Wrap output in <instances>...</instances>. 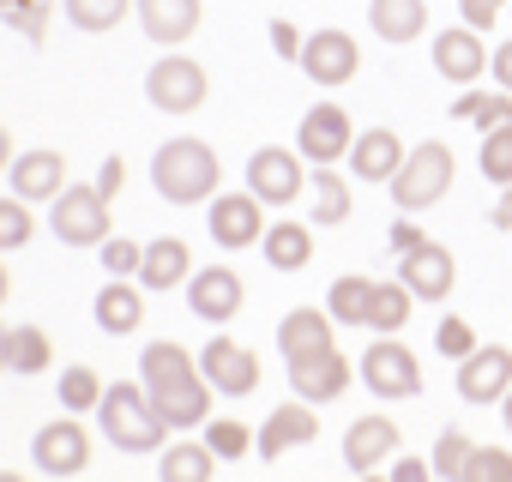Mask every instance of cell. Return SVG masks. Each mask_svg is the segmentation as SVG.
<instances>
[{"label": "cell", "instance_id": "b9f144b4", "mask_svg": "<svg viewBox=\"0 0 512 482\" xmlns=\"http://www.w3.org/2000/svg\"><path fill=\"white\" fill-rule=\"evenodd\" d=\"M205 446L229 464V458H241V452H253V428H241V422H205Z\"/></svg>", "mask_w": 512, "mask_h": 482}, {"label": "cell", "instance_id": "2e32d148", "mask_svg": "<svg viewBox=\"0 0 512 482\" xmlns=\"http://www.w3.org/2000/svg\"><path fill=\"white\" fill-rule=\"evenodd\" d=\"M314 434H320L314 404H308V398H290V404H278V410L266 416V428H260V434H253V452H260V458L272 464V458H284V452L308 446Z\"/></svg>", "mask_w": 512, "mask_h": 482}, {"label": "cell", "instance_id": "9c48e42d", "mask_svg": "<svg viewBox=\"0 0 512 482\" xmlns=\"http://www.w3.org/2000/svg\"><path fill=\"white\" fill-rule=\"evenodd\" d=\"M350 139H356V121H350L344 103H314V109L302 115V127H296V151H302V163H314V169L350 157Z\"/></svg>", "mask_w": 512, "mask_h": 482}, {"label": "cell", "instance_id": "3957f363", "mask_svg": "<svg viewBox=\"0 0 512 482\" xmlns=\"http://www.w3.org/2000/svg\"><path fill=\"white\" fill-rule=\"evenodd\" d=\"M452 175H458L452 151L440 139H422V145H410V157L398 163V175L386 187H392V205L398 211H428V205H440L452 193Z\"/></svg>", "mask_w": 512, "mask_h": 482}, {"label": "cell", "instance_id": "681fc988", "mask_svg": "<svg viewBox=\"0 0 512 482\" xmlns=\"http://www.w3.org/2000/svg\"><path fill=\"white\" fill-rule=\"evenodd\" d=\"M121 181H127V163H121V157H109V163H103V175H97V193H103V199H115V193H121Z\"/></svg>", "mask_w": 512, "mask_h": 482}, {"label": "cell", "instance_id": "7a4b0ae2", "mask_svg": "<svg viewBox=\"0 0 512 482\" xmlns=\"http://www.w3.org/2000/svg\"><path fill=\"white\" fill-rule=\"evenodd\" d=\"M97 428H103L109 446H121V452H163V440H169V422L157 416L145 380H133V386H127V380H121V386H103Z\"/></svg>", "mask_w": 512, "mask_h": 482}, {"label": "cell", "instance_id": "7c38bea8", "mask_svg": "<svg viewBox=\"0 0 512 482\" xmlns=\"http://www.w3.org/2000/svg\"><path fill=\"white\" fill-rule=\"evenodd\" d=\"M31 464H37L43 476H79V470L91 464V434H85V422L67 410L61 422L37 428V440H31Z\"/></svg>", "mask_w": 512, "mask_h": 482}, {"label": "cell", "instance_id": "603a6c76", "mask_svg": "<svg viewBox=\"0 0 512 482\" xmlns=\"http://www.w3.org/2000/svg\"><path fill=\"white\" fill-rule=\"evenodd\" d=\"M7 181H13V193H19V199H55V193L67 187V157H61V151H49V145H31V151H19V157H13Z\"/></svg>", "mask_w": 512, "mask_h": 482}, {"label": "cell", "instance_id": "4fadbf2b", "mask_svg": "<svg viewBox=\"0 0 512 482\" xmlns=\"http://www.w3.org/2000/svg\"><path fill=\"white\" fill-rule=\"evenodd\" d=\"M398 278H404V290L416 302H446L452 284H458V260H452V248H440V241L422 235L410 254H398Z\"/></svg>", "mask_w": 512, "mask_h": 482}, {"label": "cell", "instance_id": "836d02e7", "mask_svg": "<svg viewBox=\"0 0 512 482\" xmlns=\"http://www.w3.org/2000/svg\"><path fill=\"white\" fill-rule=\"evenodd\" d=\"M452 121H470L476 133H488V127L512 121V97L506 91H470L464 85V97H452Z\"/></svg>", "mask_w": 512, "mask_h": 482}, {"label": "cell", "instance_id": "94428289", "mask_svg": "<svg viewBox=\"0 0 512 482\" xmlns=\"http://www.w3.org/2000/svg\"><path fill=\"white\" fill-rule=\"evenodd\" d=\"M7 7H13V0H0V13H7Z\"/></svg>", "mask_w": 512, "mask_h": 482}, {"label": "cell", "instance_id": "6125c7cd", "mask_svg": "<svg viewBox=\"0 0 512 482\" xmlns=\"http://www.w3.org/2000/svg\"><path fill=\"white\" fill-rule=\"evenodd\" d=\"M506 13H512V0H506Z\"/></svg>", "mask_w": 512, "mask_h": 482}, {"label": "cell", "instance_id": "e0dca14e", "mask_svg": "<svg viewBox=\"0 0 512 482\" xmlns=\"http://www.w3.org/2000/svg\"><path fill=\"white\" fill-rule=\"evenodd\" d=\"M211 235L223 241V248H260L266 205L253 193H211Z\"/></svg>", "mask_w": 512, "mask_h": 482}, {"label": "cell", "instance_id": "9a60e30c", "mask_svg": "<svg viewBox=\"0 0 512 482\" xmlns=\"http://www.w3.org/2000/svg\"><path fill=\"white\" fill-rule=\"evenodd\" d=\"M512 386V350L506 344H476L458 362V398L464 404H500Z\"/></svg>", "mask_w": 512, "mask_h": 482}, {"label": "cell", "instance_id": "7bdbcfd3", "mask_svg": "<svg viewBox=\"0 0 512 482\" xmlns=\"http://www.w3.org/2000/svg\"><path fill=\"white\" fill-rule=\"evenodd\" d=\"M97 254H103L109 278H139V260H145V248H139V241H127V235H109Z\"/></svg>", "mask_w": 512, "mask_h": 482}, {"label": "cell", "instance_id": "1f68e13d", "mask_svg": "<svg viewBox=\"0 0 512 482\" xmlns=\"http://www.w3.org/2000/svg\"><path fill=\"white\" fill-rule=\"evenodd\" d=\"M55 362V344L43 326H7V374H43Z\"/></svg>", "mask_w": 512, "mask_h": 482}, {"label": "cell", "instance_id": "db71d44e", "mask_svg": "<svg viewBox=\"0 0 512 482\" xmlns=\"http://www.w3.org/2000/svg\"><path fill=\"white\" fill-rule=\"evenodd\" d=\"M13 157H19V151H13V139H7V127H0V175H7V169H13Z\"/></svg>", "mask_w": 512, "mask_h": 482}, {"label": "cell", "instance_id": "ee69618b", "mask_svg": "<svg viewBox=\"0 0 512 482\" xmlns=\"http://www.w3.org/2000/svg\"><path fill=\"white\" fill-rule=\"evenodd\" d=\"M464 482H512V446H476Z\"/></svg>", "mask_w": 512, "mask_h": 482}, {"label": "cell", "instance_id": "91938a15", "mask_svg": "<svg viewBox=\"0 0 512 482\" xmlns=\"http://www.w3.org/2000/svg\"><path fill=\"white\" fill-rule=\"evenodd\" d=\"M356 482H392V476H374V470H368V476H356Z\"/></svg>", "mask_w": 512, "mask_h": 482}, {"label": "cell", "instance_id": "60d3db41", "mask_svg": "<svg viewBox=\"0 0 512 482\" xmlns=\"http://www.w3.org/2000/svg\"><path fill=\"white\" fill-rule=\"evenodd\" d=\"M0 19H7L31 49H43V43H49V7H43V0H13V7L0 13Z\"/></svg>", "mask_w": 512, "mask_h": 482}, {"label": "cell", "instance_id": "d6986e66", "mask_svg": "<svg viewBox=\"0 0 512 482\" xmlns=\"http://www.w3.org/2000/svg\"><path fill=\"white\" fill-rule=\"evenodd\" d=\"M133 13H139L145 43H157V49H181V43L199 31L205 0H133Z\"/></svg>", "mask_w": 512, "mask_h": 482}, {"label": "cell", "instance_id": "6f0895ef", "mask_svg": "<svg viewBox=\"0 0 512 482\" xmlns=\"http://www.w3.org/2000/svg\"><path fill=\"white\" fill-rule=\"evenodd\" d=\"M0 374H7V326H0Z\"/></svg>", "mask_w": 512, "mask_h": 482}, {"label": "cell", "instance_id": "e575fe53", "mask_svg": "<svg viewBox=\"0 0 512 482\" xmlns=\"http://www.w3.org/2000/svg\"><path fill=\"white\" fill-rule=\"evenodd\" d=\"M368 296H374V278L344 272V278L326 290V314H332L338 326H362V320H368Z\"/></svg>", "mask_w": 512, "mask_h": 482}, {"label": "cell", "instance_id": "74e56055", "mask_svg": "<svg viewBox=\"0 0 512 482\" xmlns=\"http://www.w3.org/2000/svg\"><path fill=\"white\" fill-rule=\"evenodd\" d=\"M476 169H482L494 187L512 181V121H500V127L482 133V145H476Z\"/></svg>", "mask_w": 512, "mask_h": 482}, {"label": "cell", "instance_id": "d4e9b609", "mask_svg": "<svg viewBox=\"0 0 512 482\" xmlns=\"http://www.w3.org/2000/svg\"><path fill=\"white\" fill-rule=\"evenodd\" d=\"M187 278H193V254H187L181 235L145 241V260H139V284H145V290H181Z\"/></svg>", "mask_w": 512, "mask_h": 482}, {"label": "cell", "instance_id": "5bb4252c", "mask_svg": "<svg viewBox=\"0 0 512 482\" xmlns=\"http://www.w3.org/2000/svg\"><path fill=\"white\" fill-rule=\"evenodd\" d=\"M199 374H205L217 392H229V398L260 392V356H253L247 344H235V338H211V344L199 350Z\"/></svg>", "mask_w": 512, "mask_h": 482}, {"label": "cell", "instance_id": "7dc6e473", "mask_svg": "<svg viewBox=\"0 0 512 482\" xmlns=\"http://www.w3.org/2000/svg\"><path fill=\"white\" fill-rule=\"evenodd\" d=\"M272 49H278V55H284V61H302V31H296V25H284V19H278V25H272Z\"/></svg>", "mask_w": 512, "mask_h": 482}, {"label": "cell", "instance_id": "680465c9", "mask_svg": "<svg viewBox=\"0 0 512 482\" xmlns=\"http://www.w3.org/2000/svg\"><path fill=\"white\" fill-rule=\"evenodd\" d=\"M0 482H31V476H19V470H0Z\"/></svg>", "mask_w": 512, "mask_h": 482}, {"label": "cell", "instance_id": "f35d334b", "mask_svg": "<svg viewBox=\"0 0 512 482\" xmlns=\"http://www.w3.org/2000/svg\"><path fill=\"white\" fill-rule=\"evenodd\" d=\"M31 235H37L31 199H19V193H0V254H13V248H31Z\"/></svg>", "mask_w": 512, "mask_h": 482}, {"label": "cell", "instance_id": "f546056e", "mask_svg": "<svg viewBox=\"0 0 512 482\" xmlns=\"http://www.w3.org/2000/svg\"><path fill=\"white\" fill-rule=\"evenodd\" d=\"M332 314H320V308H290L284 320H278V350H284V362L290 356H302V350H320V344H332Z\"/></svg>", "mask_w": 512, "mask_h": 482}, {"label": "cell", "instance_id": "ab89813d", "mask_svg": "<svg viewBox=\"0 0 512 482\" xmlns=\"http://www.w3.org/2000/svg\"><path fill=\"white\" fill-rule=\"evenodd\" d=\"M55 392H61V410H73V416H85V410H97V404H103V380H97L85 362H73V368L61 374V386H55Z\"/></svg>", "mask_w": 512, "mask_h": 482}, {"label": "cell", "instance_id": "30bf717a", "mask_svg": "<svg viewBox=\"0 0 512 482\" xmlns=\"http://www.w3.org/2000/svg\"><path fill=\"white\" fill-rule=\"evenodd\" d=\"M362 380H368L374 398H416L422 392V362L398 338H374L368 356H362Z\"/></svg>", "mask_w": 512, "mask_h": 482}, {"label": "cell", "instance_id": "6da1fadb", "mask_svg": "<svg viewBox=\"0 0 512 482\" xmlns=\"http://www.w3.org/2000/svg\"><path fill=\"white\" fill-rule=\"evenodd\" d=\"M217 181H223V163L205 139H169L151 157V187L169 205H205L217 193Z\"/></svg>", "mask_w": 512, "mask_h": 482}, {"label": "cell", "instance_id": "ba28073f", "mask_svg": "<svg viewBox=\"0 0 512 482\" xmlns=\"http://www.w3.org/2000/svg\"><path fill=\"white\" fill-rule=\"evenodd\" d=\"M284 368H290V392L308 398V404H332V398H344V392H350V374H356L350 356H344L338 344L302 350V356H290Z\"/></svg>", "mask_w": 512, "mask_h": 482}, {"label": "cell", "instance_id": "816d5d0a", "mask_svg": "<svg viewBox=\"0 0 512 482\" xmlns=\"http://www.w3.org/2000/svg\"><path fill=\"white\" fill-rule=\"evenodd\" d=\"M416 241H422V229H416V223H410V211H404V217L392 223V254H410Z\"/></svg>", "mask_w": 512, "mask_h": 482}, {"label": "cell", "instance_id": "cb8c5ba5", "mask_svg": "<svg viewBox=\"0 0 512 482\" xmlns=\"http://www.w3.org/2000/svg\"><path fill=\"white\" fill-rule=\"evenodd\" d=\"M97 326L109 338H133L139 320H145V284L139 278H109V290H97Z\"/></svg>", "mask_w": 512, "mask_h": 482}, {"label": "cell", "instance_id": "f907efd6", "mask_svg": "<svg viewBox=\"0 0 512 482\" xmlns=\"http://www.w3.org/2000/svg\"><path fill=\"white\" fill-rule=\"evenodd\" d=\"M392 482H434V464H422V458H398V464H392Z\"/></svg>", "mask_w": 512, "mask_h": 482}, {"label": "cell", "instance_id": "8fae6325", "mask_svg": "<svg viewBox=\"0 0 512 482\" xmlns=\"http://www.w3.org/2000/svg\"><path fill=\"white\" fill-rule=\"evenodd\" d=\"M211 398H217V386H211L199 368L181 374V380L151 386V404H157V416L169 422V434H193V428H205V422H211Z\"/></svg>", "mask_w": 512, "mask_h": 482}, {"label": "cell", "instance_id": "d590c367", "mask_svg": "<svg viewBox=\"0 0 512 482\" xmlns=\"http://www.w3.org/2000/svg\"><path fill=\"white\" fill-rule=\"evenodd\" d=\"M127 7H133V0H61L67 25H73V31H85V37H103V31H115V25L127 19Z\"/></svg>", "mask_w": 512, "mask_h": 482}, {"label": "cell", "instance_id": "f5cc1de1", "mask_svg": "<svg viewBox=\"0 0 512 482\" xmlns=\"http://www.w3.org/2000/svg\"><path fill=\"white\" fill-rule=\"evenodd\" d=\"M488 223H494V229H512V181L500 187V199H494V211H488Z\"/></svg>", "mask_w": 512, "mask_h": 482}, {"label": "cell", "instance_id": "f6af8a7d", "mask_svg": "<svg viewBox=\"0 0 512 482\" xmlns=\"http://www.w3.org/2000/svg\"><path fill=\"white\" fill-rule=\"evenodd\" d=\"M434 344H440V356H452V362H464V356L476 350V332H470V320H458V314H446V320H440V332H434Z\"/></svg>", "mask_w": 512, "mask_h": 482}, {"label": "cell", "instance_id": "8992f818", "mask_svg": "<svg viewBox=\"0 0 512 482\" xmlns=\"http://www.w3.org/2000/svg\"><path fill=\"white\" fill-rule=\"evenodd\" d=\"M247 193L260 205H290L308 193V169H302V151L290 145H260L247 157Z\"/></svg>", "mask_w": 512, "mask_h": 482}, {"label": "cell", "instance_id": "f1b7e54d", "mask_svg": "<svg viewBox=\"0 0 512 482\" xmlns=\"http://www.w3.org/2000/svg\"><path fill=\"white\" fill-rule=\"evenodd\" d=\"M410 308H416V296L404 290V278H392V284L374 278V296H368V320H362V332H374V338H398L404 320H410Z\"/></svg>", "mask_w": 512, "mask_h": 482}, {"label": "cell", "instance_id": "5b68a950", "mask_svg": "<svg viewBox=\"0 0 512 482\" xmlns=\"http://www.w3.org/2000/svg\"><path fill=\"white\" fill-rule=\"evenodd\" d=\"M145 97H151V109H163V115H193L205 97H211V73L193 61V55H163V61H151V73H145Z\"/></svg>", "mask_w": 512, "mask_h": 482}, {"label": "cell", "instance_id": "9f6ffc18", "mask_svg": "<svg viewBox=\"0 0 512 482\" xmlns=\"http://www.w3.org/2000/svg\"><path fill=\"white\" fill-rule=\"evenodd\" d=\"M500 410H506V434H512V386H506V398H500Z\"/></svg>", "mask_w": 512, "mask_h": 482}, {"label": "cell", "instance_id": "4316f807", "mask_svg": "<svg viewBox=\"0 0 512 482\" xmlns=\"http://www.w3.org/2000/svg\"><path fill=\"white\" fill-rule=\"evenodd\" d=\"M308 217H314V229H338L350 217V181L332 163H320L308 175Z\"/></svg>", "mask_w": 512, "mask_h": 482}, {"label": "cell", "instance_id": "d6a6232c", "mask_svg": "<svg viewBox=\"0 0 512 482\" xmlns=\"http://www.w3.org/2000/svg\"><path fill=\"white\" fill-rule=\"evenodd\" d=\"M193 368H199V356H187L175 338H157V344H145V350H139V380H145V386L181 380V374H193Z\"/></svg>", "mask_w": 512, "mask_h": 482}, {"label": "cell", "instance_id": "7402d4cb", "mask_svg": "<svg viewBox=\"0 0 512 482\" xmlns=\"http://www.w3.org/2000/svg\"><path fill=\"white\" fill-rule=\"evenodd\" d=\"M386 458H398V422H392V416H356V422L344 428V464H350L356 476H368V470H380Z\"/></svg>", "mask_w": 512, "mask_h": 482}, {"label": "cell", "instance_id": "8d00e7d4", "mask_svg": "<svg viewBox=\"0 0 512 482\" xmlns=\"http://www.w3.org/2000/svg\"><path fill=\"white\" fill-rule=\"evenodd\" d=\"M470 458H476V440L464 434V428H440V440H434V476L440 482H464L470 476Z\"/></svg>", "mask_w": 512, "mask_h": 482}, {"label": "cell", "instance_id": "277c9868", "mask_svg": "<svg viewBox=\"0 0 512 482\" xmlns=\"http://www.w3.org/2000/svg\"><path fill=\"white\" fill-rule=\"evenodd\" d=\"M49 235L55 241H67V248H103V241L115 235L109 229V199L97 193V181L85 187H61L55 199H49Z\"/></svg>", "mask_w": 512, "mask_h": 482}, {"label": "cell", "instance_id": "52a82bcc", "mask_svg": "<svg viewBox=\"0 0 512 482\" xmlns=\"http://www.w3.org/2000/svg\"><path fill=\"white\" fill-rule=\"evenodd\" d=\"M320 91H338V85H350L356 79V67H362V49H356V37L350 31H338V25H326V31H308L302 37V61H296Z\"/></svg>", "mask_w": 512, "mask_h": 482}, {"label": "cell", "instance_id": "83f0119b", "mask_svg": "<svg viewBox=\"0 0 512 482\" xmlns=\"http://www.w3.org/2000/svg\"><path fill=\"white\" fill-rule=\"evenodd\" d=\"M260 254H266L272 272H302L314 260V229L308 223H272L260 235Z\"/></svg>", "mask_w": 512, "mask_h": 482}, {"label": "cell", "instance_id": "4dcf8cb0", "mask_svg": "<svg viewBox=\"0 0 512 482\" xmlns=\"http://www.w3.org/2000/svg\"><path fill=\"white\" fill-rule=\"evenodd\" d=\"M157 476L163 482H211L217 476V452L205 440H175L157 452Z\"/></svg>", "mask_w": 512, "mask_h": 482}, {"label": "cell", "instance_id": "ffe728a7", "mask_svg": "<svg viewBox=\"0 0 512 482\" xmlns=\"http://www.w3.org/2000/svg\"><path fill=\"white\" fill-rule=\"evenodd\" d=\"M404 157H410V145H404L392 127H368V133L350 139V175L368 181V187H386V181L398 175Z\"/></svg>", "mask_w": 512, "mask_h": 482}, {"label": "cell", "instance_id": "11a10c76", "mask_svg": "<svg viewBox=\"0 0 512 482\" xmlns=\"http://www.w3.org/2000/svg\"><path fill=\"white\" fill-rule=\"evenodd\" d=\"M13 296V278H7V260H0V302H7Z\"/></svg>", "mask_w": 512, "mask_h": 482}, {"label": "cell", "instance_id": "44dd1931", "mask_svg": "<svg viewBox=\"0 0 512 482\" xmlns=\"http://www.w3.org/2000/svg\"><path fill=\"white\" fill-rule=\"evenodd\" d=\"M434 73L452 79V85H476L488 73V49H482V31L470 25H452L434 37Z\"/></svg>", "mask_w": 512, "mask_h": 482}, {"label": "cell", "instance_id": "c3c4849f", "mask_svg": "<svg viewBox=\"0 0 512 482\" xmlns=\"http://www.w3.org/2000/svg\"><path fill=\"white\" fill-rule=\"evenodd\" d=\"M488 73H494V85L512 97V43H500V49H488Z\"/></svg>", "mask_w": 512, "mask_h": 482}, {"label": "cell", "instance_id": "bcb514c9", "mask_svg": "<svg viewBox=\"0 0 512 482\" xmlns=\"http://www.w3.org/2000/svg\"><path fill=\"white\" fill-rule=\"evenodd\" d=\"M500 13H506V0H458V25H470V31H488Z\"/></svg>", "mask_w": 512, "mask_h": 482}, {"label": "cell", "instance_id": "484cf974", "mask_svg": "<svg viewBox=\"0 0 512 482\" xmlns=\"http://www.w3.org/2000/svg\"><path fill=\"white\" fill-rule=\"evenodd\" d=\"M368 31L392 49L416 43L428 31V0H368Z\"/></svg>", "mask_w": 512, "mask_h": 482}, {"label": "cell", "instance_id": "ac0fdd59", "mask_svg": "<svg viewBox=\"0 0 512 482\" xmlns=\"http://www.w3.org/2000/svg\"><path fill=\"white\" fill-rule=\"evenodd\" d=\"M241 302H247V290H241V278L229 266H205V272L187 278V308L199 320H211V326H229L241 314Z\"/></svg>", "mask_w": 512, "mask_h": 482}]
</instances>
